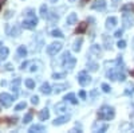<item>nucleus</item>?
Masks as SVG:
<instances>
[{
    "mask_svg": "<svg viewBox=\"0 0 134 133\" xmlns=\"http://www.w3.org/2000/svg\"><path fill=\"white\" fill-rule=\"evenodd\" d=\"M106 75L111 81H125L126 79V75L124 73V67H121V66H114V67H111L110 70H107Z\"/></svg>",
    "mask_w": 134,
    "mask_h": 133,
    "instance_id": "nucleus-1",
    "label": "nucleus"
},
{
    "mask_svg": "<svg viewBox=\"0 0 134 133\" xmlns=\"http://www.w3.org/2000/svg\"><path fill=\"white\" fill-rule=\"evenodd\" d=\"M26 19L23 20V23H21V27L26 28V30H34L38 24V18L35 16L34 14V9H27V14H26Z\"/></svg>",
    "mask_w": 134,
    "mask_h": 133,
    "instance_id": "nucleus-2",
    "label": "nucleus"
},
{
    "mask_svg": "<svg viewBox=\"0 0 134 133\" xmlns=\"http://www.w3.org/2000/svg\"><path fill=\"white\" fill-rule=\"evenodd\" d=\"M114 116H115L114 109L111 108V106H107V105L102 106V108L99 109V112H98L99 120H106V121H109V120H113Z\"/></svg>",
    "mask_w": 134,
    "mask_h": 133,
    "instance_id": "nucleus-3",
    "label": "nucleus"
},
{
    "mask_svg": "<svg viewBox=\"0 0 134 133\" xmlns=\"http://www.w3.org/2000/svg\"><path fill=\"white\" fill-rule=\"evenodd\" d=\"M75 63H76V59L74 57H71V54L69 51H66L63 54V67L71 70L74 66H75Z\"/></svg>",
    "mask_w": 134,
    "mask_h": 133,
    "instance_id": "nucleus-4",
    "label": "nucleus"
},
{
    "mask_svg": "<svg viewBox=\"0 0 134 133\" xmlns=\"http://www.w3.org/2000/svg\"><path fill=\"white\" fill-rule=\"evenodd\" d=\"M14 99L15 98L12 95H9L8 93H2V94H0V104H2L4 108H9L11 105H12Z\"/></svg>",
    "mask_w": 134,
    "mask_h": 133,
    "instance_id": "nucleus-5",
    "label": "nucleus"
},
{
    "mask_svg": "<svg viewBox=\"0 0 134 133\" xmlns=\"http://www.w3.org/2000/svg\"><path fill=\"white\" fill-rule=\"evenodd\" d=\"M78 82H79L81 86H87L88 83L91 82V77L88 75L86 71H81L78 74Z\"/></svg>",
    "mask_w": 134,
    "mask_h": 133,
    "instance_id": "nucleus-6",
    "label": "nucleus"
},
{
    "mask_svg": "<svg viewBox=\"0 0 134 133\" xmlns=\"http://www.w3.org/2000/svg\"><path fill=\"white\" fill-rule=\"evenodd\" d=\"M60 50H62V43L60 42H54L47 47V52L50 55H57Z\"/></svg>",
    "mask_w": 134,
    "mask_h": 133,
    "instance_id": "nucleus-7",
    "label": "nucleus"
},
{
    "mask_svg": "<svg viewBox=\"0 0 134 133\" xmlns=\"http://www.w3.org/2000/svg\"><path fill=\"white\" fill-rule=\"evenodd\" d=\"M91 8L97 11H103L106 8V0H95V3L91 6Z\"/></svg>",
    "mask_w": 134,
    "mask_h": 133,
    "instance_id": "nucleus-8",
    "label": "nucleus"
},
{
    "mask_svg": "<svg viewBox=\"0 0 134 133\" xmlns=\"http://www.w3.org/2000/svg\"><path fill=\"white\" fill-rule=\"evenodd\" d=\"M117 22H118V19H117L115 16H110V18H107V20H106V28H107V30L114 28L115 24H117Z\"/></svg>",
    "mask_w": 134,
    "mask_h": 133,
    "instance_id": "nucleus-9",
    "label": "nucleus"
},
{
    "mask_svg": "<svg viewBox=\"0 0 134 133\" xmlns=\"http://www.w3.org/2000/svg\"><path fill=\"white\" fill-rule=\"evenodd\" d=\"M69 120H70V116H62V117H59V118H57V120H55L52 124H54L55 126H60V125L66 124Z\"/></svg>",
    "mask_w": 134,
    "mask_h": 133,
    "instance_id": "nucleus-10",
    "label": "nucleus"
},
{
    "mask_svg": "<svg viewBox=\"0 0 134 133\" xmlns=\"http://www.w3.org/2000/svg\"><path fill=\"white\" fill-rule=\"evenodd\" d=\"M43 130H46V126L42 125V124H35V125L30 126V129H28L30 133H34V132H43Z\"/></svg>",
    "mask_w": 134,
    "mask_h": 133,
    "instance_id": "nucleus-11",
    "label": "nucleus"
},
{
    "mask_svg": "<svg viewBox=\"0 0 134 133\" xmlns=\"http://www.w3.org/2000/svg\"><path fill=\"white\" fill-rule=\"evenodd\" d=\"M76 22H78V15L76 14H70L69 16H67V19H66V23L69 24V26L75 24Z\"/></svg>",
    "mask_w": 134,
    "mask_h": 133,
    "instance_id": "nucleus-12",
    "label": "nucleus"
},
{
    "mask_svg": "<svg viewBox=\"0 0 134 133\" xmlns=\"http://www.w3.org/2000/svg\"><path fill=\"white\" fill-rule=\"evenodd\" d=\"M48 117H50V112H48L47 108L39 112V120L40 121H46V120H48Z\"/></svg>",
    "mask_w": 134,
    "mask_h": 133,
    "instance_id": "nucleus-13",
    "label": "nucleus"
},
{
    "mask_svg": "<svg viewBox=\"0 0 134 133\" xmlns=\"http://www.w3.org/2000/svg\"><path fill=\"white\" fill-rule=\"evenodd\" d=\"M107 128H109V125L107 124H94V126H93V130L94 132H105V130H107Z\"/></svg>",
    "mask_w": 134,
    "mask_h": 133,
    "instance_id": "nucleus-14",
    "label": "nucleus"
},
{
    "mask_svg": "<svg viewBox=\"0 0 134 133\" xmlns=\"http://www.w3.org/2000/svg\"><path fill=\"white\" fill-rule=\"evenodd\" d=\"M121 11L122 12H134V4L133 3H127V4H125V6H122L121 7Z\"/></svg>",
    "mask_w": 134,
    "mask_h": 133,
    "instance_id": "nucleus-15",
    "label": "nucleus"
},
{
    "mask_svg": "<svg viewBox=\"0 0 134 133\" xmlns=\"http://www.w3.org/2000/svg\"><path fill=\"white\" fill-rule=\"evenodd\" d=\"M20 82H21V79H20V78H16L15 81H12V90L15 92V95H14V98H16V95H18V92H19V85H20Z\"/></svg>",
    "mask_w": 134,
    "mask_h": 133,
    "instance_id": "nucleus-16",
    "label": "nucleus"
},
{
    "mask_svg": "<svg viewBox=\"0 0 134 133\" xmlns=\"http://www.w3.org/2000/svg\"><path fill=\"white\" fill-rule=\"evenodd\" d=\"M40 92H42L43 94H50V93H51V86H50V83H48V82H44V83L40 86Z\"/></svg>",
    "mask_w": 134,
    "mask_h": 133,
    "instance_id": "nucleus-17",
    "label": "nucleus"
},
{
    "mask_svg": "<svg viewBox=\"0 0 134 133\" xmlns=\"http://www.w3.org/2000/svg\"><path fill=\"white\" fill-rule=\"evenodd\" d=\"M64 101H66V102L69 101V102H71V104H74V105L78 104V101H76V98H75V94H74V93H69V94H67V95L64 97Z\"/></svg>",
    "mask_w": 134,
    "mask_h": 133,
    "instance_id": "nucleus-18",
    "label": "nucleus"
},
{
    "mask_svg": "<svg viewBox=\"0 0 134 133\" xmlns=\"http://www.w3.org/2000/svg\"><path fill=\"white\" fill-rule=\"evenodd\" d=\"M133 19H131V16H127V15H125L124 16V27L125 28H129L131 24H133Z\"/></svg>",
    "mask_w": 134,
    "mask_h": 133,
    "instance_id": "nucleus-19",
    "label": "nucleus"
},
{
    "mask_svg": "<svg viewBox=\"0 0 134 133\" xmlns=\"http://www.w3.org/2000/svg\"><path fill=\"white\" fill-rule=\"evenodd\" d=\"M87 23H86V22H82V23L79 24V26H78V28H76V34H83V32L87 30Z\"/></svg>",
    "mask_w": 134,
    "mask_h": 133,
    "instance_id": "nucleus-20",
    "label": "nucleus"
},
{
    "mask_svg": "<svg viewBox=\"0 0 134 133\" xmlns=\"http://www.w3.org/2000/svg\"><path fill=\"white\" fill-rule=\"evenodd\" d=\"M82 43H83V39H82V38H79V39H76V40L74 42V46H72V50H74V51H79V50H81V46H82Z\"/></svg>",
    "mask_w": 134,
    "mask_h": 133,
    "instance_id": "nucleus-21",
    "label": "nucleus"
},
{
    "mask_svg": "<svg viewBox=\"0 0 134 133\" xmlns=\"http://www.w3.org/2000/svg\"><path fill=\"white\" fill-rule=\"evenodd\" d=\"M9 54V50L7 47H0V59H5Z\"/></svg>",
    "mask_w": 134,
    "mask_h": 133,
    "instance_id": "nucleus-22",
    "label": "nucleus"
},
{
    "mask_svg": "<svg viewBox=\"0 0 134 133\" xmlns=\"http://www.w3.org/2000/svg\"><path fill=\"white\" fill-rule=\"evenodd\" d=\"M47 12H48V9H47V6H46V4H43V6L40 7V16L46 19V18L48 16V14H47Z\"/></svg>",
    "mask_w": 134,
    "mask_h": 133,
    "instance_id": "nucleus-23",
    "label": "nucleus"
},
{
    "mask_svg": "<svg viewBox=\"0 0 134 133\" xmlns=\"http://www.w3.org/2000/svg\"><path fill=\"white\" fill-rule=\"evenodd\" d=\"M30 65H31V67L30 69H27V70H30V71H36L39 67H36V66H42V63L40 62H34V61H31L30 62Z\"/></svg>",
    "mask_w": 134,
    "mask_h": 133,
    "instance_id": "nucleus-24",
    "label": "nucleus"
},
{
    "mask_svg": "<svg viewBox=\"0 0 134 133\" xmlns=\"http://www.w3.org/2000/svg\"><path fill=\"white\" fill-rule=\"evenodd\" d=\"M18 55L19 57H26L27 55V49L24 46H19L18 47Z\"/></svg>",
    "mask_w": 134,
    "mask_h": 133,
    "instance_id": "nucleus-25",
    "label": "nucleus"
},
{
    "mask_svg": "<svg viewBox=\"0 0 134 133\" xmlns=\"http://www.w3.org/2000/svg\"><path fill=\"white\" fill-rule=\"evenodd\" d=\"M64 110H67V109H66V104H64V102L58 104L57 106H55V112H58V113H62V112H64Z\"/></svg>",
    "mask_w": 134,
    "mask_h": 133,
    "instance_id": "nucleus-26",
    "label": "nucleus"
},
{
    "mask_svg": "<svg viewBox=\"0 0 134 133\" xmlns=\"http://www.w3.org/2000/svg\"><path fill=\"white\" fill-rule=\"evenodd\" d=\"M32 114H34V112H32V110H30V112L24 116V118H23V123H24V124H28L30 121L32 120Z\"/></svg>",
    "mask_w": 134,
    "mask_h": 133,
    "instance_id": "nucleus-27",
    "label": "nucleus"
},
{
    "mask_svg": "<svg viewBox=\"0 0 134 133\" xmlns=\"http://www.w3.org/2000/svg\"><path fill=\"white\" fill-rule=\"evenodd\" d=\"M90 52L97 54V55H100V47L98 46V44H94V46H91V49H90Z\"/></svg>",
    "mask_w": 134,
    "mask_h": 133,
    "instance_id": "nucleus-28",
    "label": "nucleus"
},
{
    "mask_svg": "<svg viewBox=\"0 0 134 133\" xmlns=\"http://www.w3.org/2000/svg\"><path fill=\"white\" fill-rule=\"evenodd\" d=\"M51 36H54V38H63V34H62L60 30H54L51 32Z\"/></svg>",
    "mask_w": 134,
    "mask_h": 133,
    "instance_id": "nucleus-29",
    "label": "nucleus"
},
{
    "mask_svg": "<svg viewBox=\"0 0 134 133\" xmlns=\"http://www.w3.org/2000/svg\"><path fill=\"white\" fill-rule=\"evenodd\" d=\"M66 87H67V85H58V86H55V87H54V92H55V93L58 94V93L63 92V90H64Z\"/></svg>",
    "mask_w": 134,
    "mask_h": 133,
    "instance_id": "nucleus-30",
    "label": "nucleus"
},
{
    "mask_svg": "<svg viewBox=\"0 0 134 133\" xmlns=\"http://www.w3.org/2000/svg\"><path fill=\"white\" fill-rule=\"evenodd\" d=\"M103 42H105V47L106 49H110L111 47V39H109L107 35H103Z\"/></svg>",
    "mask_w": 134,
    "mask_h": 133,
    "instance_id": "nucleus-31",
    "label": "nucleus"
},
{
    "mask_svg": "<svg viewBox=\"0 0 134 133\" xmlns=\"http://www.w3.org/2000/svg\"><path fill=\"white\" fill-rule=\"evenodd\" d=\"M87 67H88V70H90V71H97L98 70V65L97 63H93V62H88Z\"/></svg>",
    "mask_w": 134,
    "mask_h": 133,
    "instance_id": "nucleus-32",
    "label": "nucleus"
},
{
    "mask_svg": "<svg viewBox=\"0 0 134 133\" xmlns=\"http://www.w3.org/2000/svg\"><path fill=\"white\" fill-rule=\"evenodd\" d=\"M27 108V104L26 102H20V104H18L16 106H15V110L16 112H20V110H23V109H26Z\"/></svg>",
    "mask_w": 134,
    "mask_h": 133,
    "instance_id": "nucleus-33",
    "label": "nucleus"
},
{
    "mask_svg": "<svg viewBox=\"0 0 134 133\" xmlns=\"http://www.w3.org/2000/svg\"><path fill=\"white\" fill-rule=\"evenodd\" d=\"M26 86L28 87V89H34L35 87V82H34V79H31V78H28V79H26Z\"/></svg>",
    "mask_w": 134,
    "mask_h": 133,
    "instance_id": "nucleus-34",
    "label": "nucleus"
},
{
    "mask_svg": "<svg viewBox=\"0 0 134 133\" xmlns=\"http://www.w3.org/2000/svg\"><path fill=\"white\" fill-rule=\"evenodd\" d=\"M134 92V83H127L126 86V90H125V94H130Z\"/></svg>",
    "mask_w": 134,
    "mask_h": 133,
    "instance_id": "nucleus-35",
    "label": "nucleus"
},
{
    "mask_svg": "<svg viewBox=\"0 0 134 133\" xmlns=\"http://www.w3.org/2000/svg\"><path fill=\"white\" fill-rule=\"evenodd\" d=\"M64 77H66L64 73H62V74H57V73L52 74V78H55V79H62V78H64Z\"/></svg>",
    "mask_w": 134,
    "mask_h": 133,
    "instance_id": "nucleus-36",
    "label": "nucleus"
},
{
    "mask_svg": "<svg viewBox=\"0 0 134 133\" xmlns=\"http://www.w3.org/2000/svg\"><path fill=\"white\" fill-rule=\"evenodd\" d=\"M102 90L105 92V93H110V90H111V87L107 85V83H102Z\"/></svg>",
    "mask_w": 134,
    "mask_h": 133,
    "instance_id": "nucleus-37",
    "label": "nucleus"
},
{
    "mask_svg": "<svg viewBox=\"0 0 134 133\" xmlns=\"http://www.w3.org/2000/svg\"><path fill=\"white\" fill-rule=\"evenodd\" d=\"M11 34H12V36H18L20 34V30L18 27H15V28H12V32H11Z\"/></svg>",
    "mask_w": 134,
    "mask_h": 133,
    "instance_id": "nucleus-38",
    "label": "nucleus"
},
{
    "mask_svg": "<svg viewBox=\"0 0 134 133\" xmlns=\"http://www.w3.org/2000/svg\"><path fill=\"white\" fill-rule=\"evenodd\" d=\"M117 46H118L119 49H125V47H126V42H125V40H119Z\"/></svg>",
    "mask_w": 134,
    "mask_h": 133,
    "instance_id": "nucleus-39",
    "label": "nucleus"
},
{
    "mask_svg": "<svg viewBox=\"0 0 134 133\" xmlns=\"http://www.w3.org/2000/svg\"><path fill=\"white\" fill-rule=\"evenodd\" d=\"M31 102H32L34 105H38V104H39V97H36V95H34V97L31 98Z\"/></svg>",
    "mask_w": 134,
    "mask_h": 133,
    "instance_id": "nucleus-40",
    "label": "nucleus"
},
{
    "mask_svg": "<svg viewBox=\"0 0 134 133\" xmlns=\"http://www.w3.org/2000/svg\"><path fill=\"white\" fill-rule=\"evenodd\" d=\"M14 15V12H12V11H7V12H5V15H4V18L5 19H9L11 16H12Z\"/></svg>",
    "mask_w": 134,
    "mask_h": 133,
    "instance_id": "nucleus-41",
    "label": "nucleus"
},
{
    "mask_svg": "<svg viewBox=\"0 0 134 133\" xmlns=\"http://www.w3.org/2000/svg\"><path fill=\"white\" fill-rule=\"evenodd\" d=\"M111 3H113V7H118V4L121 3V0H111Z\"/></svg>",
    "mask_w": 134,
    "mask_h": 133,
    "instance_id": "nucleus-42",
    "label": "nucleus"
},
{
    "mask_svg": "<svg viewBox=\"0 0 134 133\" xmlns=\"http://www.w3.org/2000/svg\"><path fill=\"white\" fill-rule=\"evenodd\" d=\"M122 32H124V31H122V30H117V31H115V34H114V36L119 38V36L122 35Z\"/></svg>",
    "mask_w": 134,
    "mask_h": 133,
    "instance_id": "nucleus-43",
    "label": "nucleus"
},
{
    "mask_svg": "<svg viewBox=\"0 0 134 133\" xmlns=\"http://www.w3.org/2000/svg\"><path fill=\"white\" fill-rule=\"evenodd\" d=\"M14 67H12V65H11V63H7L5 65V70H12Z\"/></svg>",
    "mask_w": 134,
    "mask_h": 133,
    "instance_id": "nucleus-44",
    "label": "nucleus"
},
{
    "mask_svg": "<svg viewBox=\"0 0 134 133\" xmlns=\"http://www.w3.org/2000/svg\"><path fill=\"white\" fill-rule=\"evenodd\" d=\"M79 97H81V98H83V99H85V98H86V92H83V90H82V92H81V93H79Z\"/></svg>",
    "mask_w": 134,
    "mask_h": 133,
    "instance_id": "nucleus-45",
    "label": "nucleus"
},
{
    "mask_svg": "<svg viewBox=\"0 0 134 133\" xmlns=\"http://www.w3.org/2000/svg\"><path fill=\"white\" fill-rule=\"evenodd\" d=\"M5 2H7V0H0V9H2V7L5 4Z\"/></svg>",
    "mask_w": 134,
    "mask_h": 133,
    "instance_id": "nucleus-46",
    "label": "nucleus"
},
{
    "mask_svg": "<svg viewBox=\"0 0 134 133\" xmlns=\"http://www.w3.org/2000/svg\"><path fill=\"white\" fill-rule=\"evenodd\" d=\"M130 74H131V77H134V70H133V71H130Z\"/></svg>",
    "mask_w": 134,
    "mask_h": 133,
    "instance_id": "nucleus-47",
    "label": "nucleus"
},
{
    "mask_svg": "<svg viewBox=\"0 0 134 133\" xmlns=\"http://www.w3.org/2000/svg\"><path fill=\"white\" fill-rule=\"evenodd\" d=\"M55 2H58V0H51V3H55Z\"/></svg>",
    "mask_w": 134,
    "mask_h": 133,
    "instance_id": "nucleus-48",
    "label": "nucleus"
},
{
    "mask_svg": "<svg viewBox=\"0 0 134 133\" xmlns=\"http://www.w3.org/2000/svg\"><path fill=\"white\" fill-rule=\"evenodd\" d=\"M3 46V43H2V40H0V47H2Z\"/></svg>",
    "mask_w": 134,
    "mask_h": 133,
    "instance_id": "nucleus-49",
    "label": "nucleus"
},
{
    "mask_svg": "<svg viewBox=\"0 0 134 133\" xmlns=\"http://www.w3.org/2000/svg\"><path fill=\"white\" fill-rule=\"evenodd\" d=\"M87 2V0H82V3H86Z\"/></svg>",
    "mask_w": 134,
    "mask_h": 133,
    "instance_id": "nucleus-50",
    "label": "nucleus"
},
{
    "mask_svg": "<svg viewBox=\"0 0 134 133\" xmlns=\"http://www.w3.org/2000/svg\"><path fill=\"white\" fill-rule=\"evenodd\" d=\"M0 112H2V104H0Z\"/></svg>",
    "mask_w": 134,
    "mask_h": 133,
    "instance_id": "nucleus-51",
    "label": "nucleus"
},
{
    "mask_svg": "<svg viewBox=\"0 0 134 133\" xmlns=\"http://www.w3.org/2000/svg\"><path fill=\"white\" fill-rule=\"evenodd\" d=\"M133 47H134V38H133Z\"/></svg>",
    "mask_w": 134,
    "mask_h": 133,
    "instance_id": "nucleus-52",
    "label": "nucleus"
},
{
    "mask_svg": "<svg viewBox=\"0 0 134 133\" xmlns=\"http://www.w3.org/2000/svg\"><path fill=\"white\" fill-rule=\"evenodd\" d=\"M0 124H3V120H0Z\"/></svg>",
    "mask_w": 134,
    "mask_h": 133,
    "instance_id": "nucleus-53",
    "label": "nucleus"
},
{
    "mask_svg": "<svg viewBox=\"0 0 134 133\" xmlns=\"http://www.w3.org/2000/svg\"><path fill=\"white\" fill-rule=\"evenodd\" d=\"M70 2H74V0H70Z\"/></svg>",
    "mask_w": 134,
    "mask_h": 133,
    "instance_id": "nucleus-54",
    "label": "nucleus"
}]
</instances>
